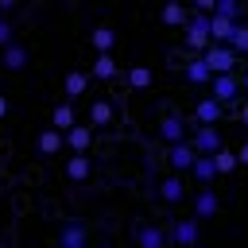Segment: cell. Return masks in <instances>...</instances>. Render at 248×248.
Returning a JSON list of instances; mask_svg holds the SVG:
<instances>
[{"mask_svg":"<svg viewBox=\"0 0 248 248\" xmlns=\"http://www.w3.org/2000/svg\"><path fill=\"white\" fill-rule=\"evenodd\" d=\"M4 116H8V97L0 93V120H4Z\"/></svg>","mask_w":248,"mask_h":248,"instance_id":"obj_32","label":"cell"},{"mask_svg":"<svg viewBox=\"0 0 248 248\" xmlns=\"http://www.w3.org/2000/svg\"><path fill=\"white\" fill-rule=\"evenodd\" d=\"M240 81V93H248V70H244V78H236Z\"/></svg>","mask_w":248,"mask_h":248,"instance_id":"obj_33","label":"cell"},{"mask_svg":"<svg viewBox=\"0 0 248 248\" xmlns=\"http://www.w3.org/2000/svg\"><path fill=\"white\" fill-rule=\"evenodd\" d=\"M89 39H93V50H97V54H112L116 31H112V27H93V35H89Z\"/></svg>","mask_w":248,"mask_h":248,"instance_id":"obj_15","label":"cell"},{"mask_svg":"<svg viewBox=\"0 0 248 248\" xmlns=\"http://www.w3.org/2000/svg\"><path fill=\"white\" fill-rule=\"evenodd\" d=\"M190 147H194L198 155H205V159H209V155H217L225 143H221V132H217V128H194V140H190Z\"/></svg>","mask_w":248,"mask_h":248,"instance_id":"obj_3","label":"cell"},{"mask_svg":"<svg viewBox=\"0 0 248 248\" xmlns=\"http://www.w3.org/2000/svg\"><path fill=\"white\" fill-rule=\"evenodd\" d=\"M167 27H186V19H190V8L186 4H178V0H170V4H163V16H159Z\"/></svg>","mask_w":248,"mask_h":248,"instance_id":"obj_9","label":"cell"},{"mask_svg":"<svg viewBox=\"0 0 248 248\" xmlns=\"http://www.w3.org/2000/svg\"><path fill=\"white\" fill-rule=\"evenodd\" d=\"M213 16H221V19H229V23H240L244 8H240V0H217V4H213Z\"/></svg>","mask_w":248,"mask_h":248,"instance_id":"obj_20","label":"cell"},{"mask_svg":"<svg viewBox=\"0 0 248 248\" xmlns=\"http://www.w3.org/2000/svg\"><path fill=\"white\" fill-rule=\"evenodd\" d=\"M62 140H66V147H70L74 155H85V151H89V143H93V128H89V124H74Z\"/></svg>","mask_w":248,"mask_h":248,"instance_id":"obj_6","label":"cell"},{"mask_svg":"<svg viewBox=\"0 0 248 248\" xmlns=\"http://www.w3.org/2000/svg\"><path fill=\"white\" fill-rule=\"evenodd\" d=\"M66 178L85 182V178H89V155H70V159H66Z\"/></svg>","mask_w":248,"mask_h":248,"instance_id":"obj_17","label":"cell"},{"mask_svg":"<svg viewBox=\"0 0 248 248\" xmlns=\"http://www.w3.org/2000/svg\"><path fill=\"white\" fill-rule=\"evenodd\" d=\"M0 54H4V66H8V70H23V66H27V46H19V43L4 46Z\"/></svg>","mask_w":248,"mask_h":248,"instance_id":"obj_21","label":"cell"},{"mask_svg":"<svg viewBox=\"0 0 248 248\" xmlns=\"http://www.w3.org/2000/svg\"><path fill=\"white\" fill-rule=\"evenodd\" d=\"M202 62L209 66V74H232V66H236V54H232L229 46H217V43H209V46L202 50Z\"/></svg>","mask_w":248,"mask_h":248,"instance_id":"obj_1","label":"cell"},{"mask_svg":"<svg viewBox=\"0 0 248 248\" xmlns=\"http://www.w3.org/2000/svg\"><path fill=\"white\" fill-rule=\"evenodd\" d=\"M174 240H178L182 248L202 244V240H198V221H178V225H174Z\"/></svg>","mask_w":248,"mask_h":248,"instance_id":"obj_19","label":"cell"},{"mask_svg":"<svg viewBox=\"0 0 248 248\" xmlns=\"http://www.w3.org/2000/svg\"><path fill=\"white\" fill-rule=\"evenodd\" d=\"M74 124H78V116H74V108H70V105H54V116H50V128H58V132L66 136V132H70Z\"/></svg>","mask_w":248,"mask_h":248,"instance_id":"obj_16","label":"cell"},{"mask_svg":"<svg viewBox=\"0 0 248 248\" xmlns=\"http://www.w3.org/2000/svg\"><path fill=\"white\" fill-rule=\"evenodd\" d=\"M240 120H244V124H248V101H244V108H240Z\"/></svg>","mask_w":248,"mask_h":248,"instance_id":"obj_34","label":"cell"},{"mask_svg":"<svg viewBox=\"0 0 248 248\" xmlns=\"http://www.w3.org/2000/svg\"><path fill=\"white\" fill-rule=\"evenodd\" d=\"M229 50H232V54H248V23H236V27H232Z\"/></svg>","mask_w":248,"mask_h":248,"instance_id":"obj_29","label":"cell"},{"mask_svg":"<svg viewBox=\"0 0 248 248\" xmlns=\"http://www.w3.org/2000/svg\"><path fill=\"white\" fill-rule=\"evenodd\" d=\"M232 27H236V23H229V19H221V16H209V43H217V46H229V39H232Z\"/></svg>","mask_w":248,"mask_h":248,"instance_id":"obj_10","label":"cell"},{"mask_svg":"<svg viewBox=\"0 0 248 248\" xmlns=\"http://www.w3.org/2000/svg\"><path fill=\"white\" fill-rule=\"evenodd\" d=\"M194 248H205V244H194Z\"/></svg>","mask_w":248,"mask_h":248,"instance_id":"obj_35","label":"cell"},{"mask_svg":"<svg viewBox=\"0 0 248 248\" xmlns=\"http://www.w3.org/2000/svg\"><path fill=\"white\" fill-rule=\"evenodd\" d=\"M167 159H170V167H174L178 174H186V170L194 167V159H198V151L190 147V140H182V143H170V151H167Z\"/></svg>","mask_w":248,"mask_h":248,"instance_id":"obj_5","label":"cell"},{"mask_svg":"<svg viewBox=\"0 0 248 248\" xmlns=\"http://www.w3.org/2000/svg\"><path fill=\"white\" fill-rule=\"evenodd\" d=\"M151 85V66H128V89H147Z\"/></svg>","mask_w":248,"mask_h":248,"instance_id":"obj_25","label":"cell"},{"mask_svg":"<svg viewBox=\"0 0 248 248\" xmlns=\"http://www.w3.org/2000/svg\"><path fill=\"white\" fill-rule=\"evenodd\" d=\"M209 85H213V101H217V105H225V101H236V97H240V81H236L232 74H213V81H209Z\"/></svg>","mask_w":248,"mask_h":248,"instance_id":"obj_4","label":"cell"},{"mask_svg":"<svg viewBox=\"0 0 248 248\" xmlns=\"http://www.w3.org/2000/svg\"><path fill=\"white\" fill-rule=\"evenodd\" d=\"M190 174H194L198 182H213V178H217V170H213V159L198 155V159H194V167H190Z\"/></svg>","mask_w":248,"mask_h":248,"instance_id":"obj_27","label":"cell"},{"mask_svg":"<svg viewBox=\"0 0 248 248\" xmlns=\"http://www.w3.org/2000/svg\"><path fill=\"white\" fill-rule=\"evenodd\" d=\"M93 78H101V81L116 78V58H112V54H97V62H93Z\"/></svg>","mask_w":248,"mask_h":248,"instance_id":"obj_24","label":"cell"},{"mask_svg":"<svg viewBox=\"0 0 248 248\" xmlns=\"http://www.w3.org/2000/svg\"><path fill=\"white\" fill-rule=\"evenodd\" d=\"M136 240H140V248H163L167 244V236H163L159 225H140L136 229Z\"/></svg>","mask_w":248,"mask_h":248,"instance_id":"obj_13","label":"cell"},{"mask_svg":"<svg viewBox=\"0 0 248 248\" xmlns=\"http://www.w3.org/2000/svg\"><path fill=\"white\" fill-rule=\"evenodd\" d=\"M108 120H112V105H108V101H93V108H89V124H93V128H105Z\"/></svg>","mask_w":248,"mask_h":248,"instance_id":"obj_26","label":"cell"},{"mask_svg":"<svg viewBox=\"0 0 248 248\" xmlns=\"http://www.w3.org/2000/svg\"><path fill=\"white\" fill-rule=\"evenodd\" d=\"M209 159H213V170H217V174H232V170H236V151H229V147H221V151L209 155Z\"/></svg>","mask_w":248,"mask_h":248,"instance_id":"obj_23","label":"cell"},{"mask_svg":"<svg viewBox=\"0 0 248 248\" xmlns=\"http://www.w3.org/2000/svg\"><path fill=\"white\" fill-rule=\"evenodd\" d=\"M186 78H190L194 85H205V81H213V74H209V66L202 62V54H198V58H190V66H186Z\"/></svg>","mask_w":248,"mask_h":248,"instance_id":"obj_22","label":"cell"},{"mask_svg":"<svg viewBox=\"0 0 248 248\" xmlns=\"http://www.w3.org/2000/svg\"><path fill=\"white\" fill-rule=\"evenodd\" d=\"M186 46L190 50H205L209 46V16L190 12V19H186Z\"/></svg>","mask_w":248,"mask_h":248,"instance_id":"obj_2","label":"cell"},{"mask_svg":"<svg viewBox=\"0 0 248 248\" xmlns=\"http://www.w3.org/2000/svg\"><path fill=\"white\" fill-rule=\"evenodd\" d=\"M62 147H66V140H62V132H58V128L39 132V151H43V155H58Z\"/></svg>","mask_w":248,"mask_h":248,"instance_id":"obj_14","label":"cell"},{"mask_svg":"<svg viewBox=\"0 0 248 248\" xmlns=\"http://www.w3.org/2000/svg\"><path fill=\"white\" fill-rule=\"evenodd\" d=\"M58 240H62V248H85V240H89V236H85V225H78V221H66Z\"/></svg>","mask_w":248,"mask_h":248,"instance_id":"obj_11","label":"cell"},{"mask_svg":"<svg viewBox=\"0 0 248 248\" xmlns=\"http://www.w3.org/2000/svg\"><path fill=\"white\" fill-rule=\"evenodd\" d=\"M159 136H163L167 143H182V140H186V120H182V116H163V120H159Z\"/></svg>","mask_w":248,"mask_h":248,"instance_id":"obj_8","label":"cell"},{"mask_svg":"<svg viewBox=\"0 0 248 248\" xmlns=\"http://www.w3.org/2000/svg\"><path fill=\"white\" fill-rule=\"evenodd\" d=\"M12 43H16V39H12V23H8V19H0V50H4V46H12Z\"/></svg>","mask_w":248,"mask_h":248,"instance_id":"obj_30","label":"cell"},{"mask_svg":"<svg viewBox=\"0 0 248 248\" xmlns=\"http://www.w3.org/2000/svg\"><path fill=\"white\" fill-rule=\"evenodd\" d=\"M236 167H248V143H240V151H236Z\"/></svg>","mask_w":248,"mask_h":248,"instance_id":"obj_31","label":"cell"},{"mask_svg":"<svg viewBox=\"0 0 248 248\" xmlns=\"http://www.w3.org/2000/svg\"><path fill=\"white\" fill-rule=\"evenodd\" d=\"M182 194H186V186H182L178 174H170V178L159 182V198H163V202H182Z\"/></svg>","mask_w":248,"mask_h":248,"instance_id":"obj_18","label":"cell"},{"mask_svg":"<svg viewBox=\"0 0 248 248\" xmlns=\"http://www.w3.org/2000/svg\"><path fill=\"white\" fill-rule=\"evenodd\" d=\"M217 209H221V202H217L213 190H198V194H194V213H198V217H213Z\"/></svg>","mask_w":248,"mask_h":248,"instance_id":"obj_12","label":"cell"},{"mask_svg":"<svg viewBox=\"0 0 248 248\" xmlns=\"http://www.w3.org/2000/svg\"><path fill=\"white\" fill-rule=\"evenodd\" d=\"M194 120H198L202 128H217V120H221V105H217L213 97H202L198 108H194Z\"/></svg>","mask_w":248,"mask_h":248,"instance_id":"obj_7","label":"cell"},{"mask_svg":"<svg viewBox=\"0 0 248 248\" xmlns=\"http://www.w3.org/2000/svg\"><path fill=\"white\" fill-rule=\"evenodd\" d=\"M101 248H112V244H101Z\"/></svg>","mask_w":248,"mask_h":248,"instance_id":"obj_36","label":"cell"},{"mask_svg":"<svg viewBox=\"0 0 248 248\" xmlns=\"http://www.w3.org/2000/svg\"><path fill=\"white\" fill-rule=\"evenodd\" d=\"M85 89H89V78H85L81 70H70V74H66V93H70V97H81Z\"/></svg>","mask_w":248,"mask_h":248,"instance_id":"obj_28","label":"cell"}]
</instances>
